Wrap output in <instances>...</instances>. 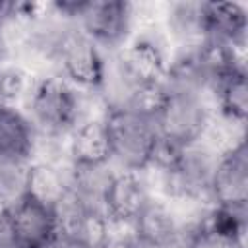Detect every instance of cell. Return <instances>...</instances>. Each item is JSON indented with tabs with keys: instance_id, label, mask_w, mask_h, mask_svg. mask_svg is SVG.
<instances>
[{
	"instance_id": "obj_1",
	"label": "cell",
	"mask_w": 248,
	"mask_h": 248,
	"mask_svg": "<svg viewBox=\"0 0 248 248\" xmlns=\"http://www.w3.org/2000/svg\"><path fill=\"white\" fill-rule=\"evenodd\" d=\"M103 120L108 132L112 159H116L126 170L134 172L151 167L159 134L149 116L118 105L108 107Z\"/></svg>"
},
{
	"instance_id": "obj_21",
	"label": "cell",
	"mask_w": 248,
	"mask_h": 248,
	"mask_svg": "<svg viewBox=\"0 0 248 248\" xmlns=\"http://www.w3.org/2000/svg\"><path fill=\"white\" fill-rule=\"evenodd\" d=\"M99 248H138L132 236H124V234H112L108 229L107 238L103 240V244Z\"/></svg>"
},
{
	"instance_id": "obj_12",
	"label": "cell",
	"mask_w": 248,
	"mask_h": 248,
	"mask_svg": "<svg viewBox=\"0 0 248 248\" xmlns=\"http://www.w3.org/2000/svg\"><path fill=\"white\" fill-rule=\"evenodd\" d=\"M35 151V128L14 105L0 101V161L25 165Z\"/></svg>"
},
{
	"instance_id": "obj_9",
	"label": "cell",
	"mask_w": 248,
	"mask_h": 248,
	"mask_svg": "<svg viewBox=\"0 0 248 248\" xmlns=\"http://www.w3.org/2000/svg\"><path fill=\"white\" fill-rule=\"evenodd\" d=\"M151 200L147 184L134 170H122L110 176L103 194V213L108 225H134L138 215Z\"/></svg>"
},
{
	"instance_id": "obj_20",
	"label": "cell",
	"mask_w": 248,
	"mask_h": 248,
	"mask_svg": "<svg viewBox=\"0 0 248 248\" xmlns=\"http://www.w3.org/2000/svg\"><path fill=\"white\" fill-rule=\"evenodd\" d=\"M0 248H16L12 227H10V217H8V209L6 207L0 209Z\"/></svg>"
},
{
	"instance_id": "obj_5",
	"label": "cell",
	"mask_w": 248,
	"mask_h": 248,
	"mask_svg": "<svg viewBox=\"0 0 248 248\" xmlns=\"http://www.w3.org/2000/svg\"><path fill=\"white\" fill-rule=\"evenodd\" d=\"M54 54L72 83L87 89L105 83V60L99 46L83 31H66L54 43Z\"/></svg>"
},
{
	"instance_id": "obj_17",
	"label": "cell",
	"mask_w": 248,
	"mask_h": 248,
	"mask_svg": "<svg viewBox=\"0 0 248 248\" xmlns=\"http://www.w3.org/2000/svg\"><path fill=\"white\" fill-rule=\"evenodd\" d=\"M169 23L174 31L184 41H194V39H203L205 41V31H203V19H202V4L200 2H182L174 4L169 14Z\"/></svg>"
},
{
	"instance_id": "obj_22",
	"label": "cell",
	"mask_w": 248,
	"mask_h": 248,
	"mask_svg": "<svg viewBox=\"0 0 248 248\" xmlns=\"http://www.w3.org/2000/svg\"><path fill=\"white\" fill-rule=\"evenodd\" d=\"M2 56H4V43H2V37H0V60H2Z\"/></svg>"
},
{
	"instance_id": "obj_7",
	"label": "cell",
	"mask_w": 248,
	"mask_h": 248,
	"mask_svg": "<svg viewBox=\"0 0 248 248\" xmlns=\"http://www.w3.org/2000/svg\"><path fill=\"white\" fill-rule=\"evenodd\" d=\"M209 198L217 207L246 209L248 202V147L246 140H238L227 151L219 153Z\"/></svg>"
},
{
	"instance_id": "obj_3",
	"label": "cell",
	"mask_w": 248,
	"mask_h": 248,
	"mask_svg": "<svg viewBox=\"0 0 248 248\" xmlns=\"http://www.w3.org/2000/svg\"><path fill=\"white\" fill-rule=\"evenodd\" d=\"M29 108L35 124L50 136L74 130L79 118V97L60 78H45L31 89Z\"/></svg>"
},
{
	"instance_id": "obj_15",
	"label": "cell",
	"mask_w": 248,
	"mask_h": 248,
	"mask_svg": "<svg viewBox=\"0 0 248 248\" xmlns=\"http://www.w3.org/2000/svg\"><path fill=\"white\" fill-rule=\"evenodd\" d=\"M72 190V182H68L60 169L50 163H35L25 170V192L35 200L43 202L48 207H56L66 194Z\"/></svg>"
},
{
	"instance_id": "obj_13",
	"label": "cell",
	"mask_w": 248,
	"mask_h": 248,
	"mask_svg": "<svg viewBox=\"0 0 248 248\" xmlns=\"http://www.w3.org/2000/svg\"><path fill=\"white\" fill-rule=\"evenodd\" d=\"M70 159L74 169H97L108 165L112 151L103 118L85 120L74 128L70 140Z\"/></svg>"
},
{
	"instance_id": "obj_14",
	"label": "cell",
	"mask_w": 248,
	"mask_h": 248,
	"mask_svg": "<svg viewBox=\"0 0 248 248\" xmlns=\"http://www.w3.org/2000/svg\"><path fill=\"white\" fill-rule=\"evenodd\" d=\"M205 39L231 46L242 45L246 35V10L236 2H202Z\"/></svg>"
},
{
	"instance_id": "obj_6",
	"label": "cell",
	"mask_w": 248,
	"mask_h": 248,
	"mask_svg": "<svg viewBox=\"0 0 248 248\" xmlns=\"http://www.w3.org/2000/svg\"><path fill=\"white\" fill-rule=\"evenodd\" d=\"M6 209L16 248H54L58 240V225L52 207L23 194Z\"/></svg>"
},
{
	"instance_id": "obj_2",
	"label": "cell",
	"mask_w": 248,
	"mask_h": 248,
	"mask_svg": "<svg viewBox=\"0 0 248 248\" xmlns=\"http://www.w3.org/2000/svg\"><path fill=\"white\" fill-rule=\"evenodd\" d=\"M153 122L161 141L184 149L203 138L209 126V112L200 91L167 85L165 101Z\"/></svg>"
},
{
	"instance_id": "obj_18",
	"label": "cell",
	"mask_w": 248,
	"mask_h": 248,
	"mask_svg": "<svg viewBox=\"0 0 248 248\" xmlns=\"http://www.w3.org/2000/svg\"><path fill=\"white\" fill-rule=\"evenodd\" d=\"M25 167L0 161V203L2 207L17 202L25 192Z\"/></svg>"
},
{
	"instance_id": "obj_11",
	"label": "cell",
	"mask_w": 248,
	"mask_h": 248,
	"mask_svg": "<svg viewBox=\"0 0 248 248\" xmlns=\"http://www.w3.org/2000/svg\"><path fill=\"white\" fill-rule=\"evenodd\" d=\"M132 238L138 248H174L180 240V225L167 203L149 200L134 221Z\"/></svg>"
},
{
	"instance_id": "obj_4",
	"label": "cell",
	"mask_w": 248,
	"mask_h": 248,
	"mask_svg": "<svg viewBox=\"0 0 248 248\" xmlns=\"http://www.w3.org/2000/svg\"><path fill=\"white\" fill-rule=\"evenodd\" d=\"M217 159L219 153L207 145H200V141L180 149L172 167L161 170L167 192L174 198L188 200H200L205 196L209 198V186Z\"/></svg>"
},
{
	"instance_id": "obj_8",
	"label": "cell",
	"mask_w": 248,
	"mask_h": 248,
	"mask_svg": "<svg viewBox=\"0 0 248 248\" xmlns=\"http://www.w3.org/2000/svg\"><path fill=\"white\" fill-rule=\"evenodd\" d=\"M78 19L81 21L83 33L95 45L101 43L105 46H116L128 35L132 21V4L122 0H83L78 12Z\"/></svg>"
},
{
	"instance_id": "obj_10",
	"label": "cell",
	"mask_w": 248,
	"mask_h": 248,
	"mask_svg": "<svg viewBox=\"0 0 248 248\" xmlns=\"http://www.w3.org/2000/svg\"><path fill=\"white\" fill-rule=\"evenodd\" d=\"M118 68L122 79L130 85V89L161 83L167 76L165 56L161 48L147 39H138L130 46H126L118 58Z\"/></svg>"
},
{
	"instance_id": "obj_16",
	"label": "cell",
	"mask_w": 248,
	"mask_h": 248,
	"mask_svg": "<svg viewBox=\"0 0 248 248\" xmlns=\"http://www.w3.org/2000/svg\"><path fill=\"white\" fill-rule=\"evenodd\" d=\"M219 108L225 118L236 124H244L248 114V83L244 68H238L225 78H221L215 85Z\"/></svg>"
},
{
	"instance_id": "obj_19",
	"label": "cell",
	"mask_w": 248,
	"mask_h": 248,
	"mask_svg": "<svg viewBox=\"0 0 248 248\" xmlns=\"http://www.w3.org/2000/svg\"><path fill=\"white\" fill-rule=\"evenodd\" d=\"M27 89V76L19 68H6L0 70V101L12 103L23 95Z\"/></svg>"
}]
</instances>
